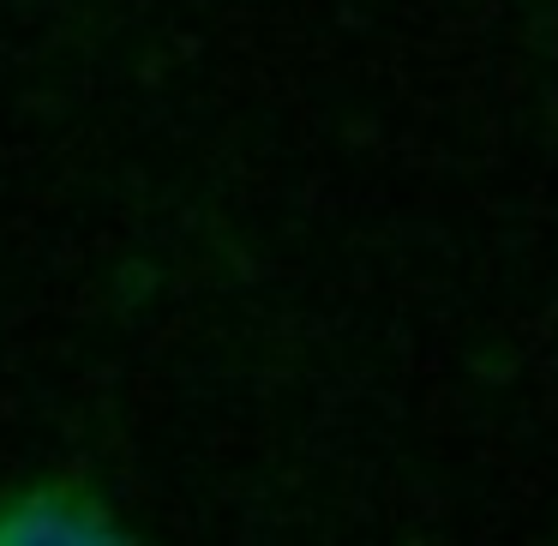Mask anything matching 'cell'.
<instances>
[{
  "label": "cell",
  "instance_id": "6da1fadb",
  "mask_svg": "<svg viewBox=\"0 0 558 546\" xmlns=\"http://www.w3.org/2000/svg\"><path fill=\"white\" fill-rule=\"evenodd\" d=\"M0 546H145L85 474H37L0 493Z\"/></svg>",
  "mask_w": 558,
  "mask_h": 546
}]
</instances>
